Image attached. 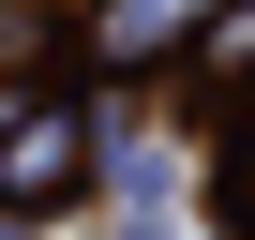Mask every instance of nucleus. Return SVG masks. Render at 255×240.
<instances>
[{"mask_svg": "<svg viewBox=\"0 0 255 240\" xmlns=\"http://www.w3.org/2000/svg\"><path fill=\"white\" fill-rule=\"evenodd\" d=\"M60 180H75V135L30 90H0V195H60Z\"/></svg>", "mask_w": 255, "mask_h": 240, "instance_id": "nucleus-1", "label": "nucleus"}, {"mask_svg": "<svg viewBox=\"0 0 255 240\" xmlns=\"http://www.w3.org/2000/svg\"><path fill=\"white\" fill-rule=\"evenodd\" d=\"M195 15H210V0H105V60H165Z\"/></svg>", "mask_w": 255, "mask_h": 240, "instance_id": "nucleus-2", "label": "nucleus"}]
</instances>
